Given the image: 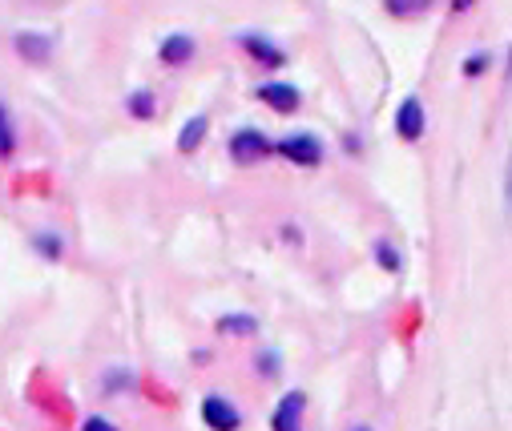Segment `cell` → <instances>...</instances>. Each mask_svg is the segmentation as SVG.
I'll return each instance as SVG.
<instances>
[{"mask_svg":"<svg viewBox=\"0 0 512 431\" xmlns=\"http://www.w3.org/2000/svg\"><path fill=\"white\" fill-rule=\"evenodd\" d=\"M303 411H307V395H303V391H287V395L275 403L271 431H303Z\"/></svg>","mask_w":512,"mask_h":431,"instance_id":"9c48e42d","label":"cell"},{"mask_svg":"<svg viewBox=\"0 0 512 431\" xmlns=\"http://www.w3.org/2000/svg\"><path fill=\"white\" fill-rule=\"evenodd\" d=\"M33 250H37L45 262H61L65 250H69V242H65L61 230H37V234H33Z\"/></svg>","mask_w":512,"mask_h":431,"instance_id":"5bb4252c","label":"cell"},{"mask_svg":"<svg viewBox=\"0 0 512 431\" xmlns=\"http://www.w3.org/2000/svg\"><path fill=\"white\" fill-rule=\"evenodd\" d=\"M492 61H496V57H492L488 49H476L472 57H464V77H468V81H476L480 73H488V69H492Z\"/></svg>","mask_w":512,"mask_h":431,"instance_id":"ac0fdd59","label":"cell"},{"mask_svg":"<svg viewBox=\"0 0 512 431\" xmlns=\"http://www.w3.org/2000/svg\"><path fill=\"white\" fill-rule=\"evenodd\" d=\"M81 431H121V427H117L109 415H89V419L81 423Z\"/></svg>","mask_w":512,"mask_h":431,"instance_id":"d6986e66","label":"cell"},{"mask_svg":"<svg viewBox=\"0 0 512 431\" xmlns=\"http://www.w3.org/2000/svg\"><path fill=\"white\" fill-rule=\"evenodd\" d=\"M351 431H371V427H351Z\"/></svg>","mask_w":512,"mask_h":431,"instance_id":"44dd1931","label":"cell"},{"mask_svg":"<svg viewBox=\"0 0 512 431\" xmlns=\"http://www.w3.org/2000/svg\"><path fill=\"white\" fill-rule=\"evenodd\" d=\"M125 113H130L134 121H154L158 117V93L154 89H134L130 97H125Z\"/></svg>","mask_w":512,"mask_h":431,"instance_id":"4fadbf2b","label":"cell"},{"mask_svg":"<svg viewBox=\"0 0 512 431\" xmlns=\"http://www.w3.org/2000/svg\"><path fill=\"white\" fill-rule=\"evenodd\" d=\"M226 154H230V162H234V166H242V170H246V166H259V162L275 158V141H271L263 129L242 125V129H234V133H230Z\"/></svg>","mask_w":512,"mask_h":431,"instance_id":"7a4b0ae2","label":"cell"},{"mask_svg":"<svg viewBox=\"0 0 512 431\" xmlns=\"http://www.w3.org/2000/svg\"><path fill=\"white\" fill-rule=\"evenodd\" d=\"M432 5H436V0H383V9H388L392 17H400V21H416V17H424Z\"/></svg>","mask_w":512,"mask_h":431,"instance_id":"9a60e30c","label":"cell"},{"mask_svg":"<svg viewBox=\"0 0 512 431\" xmlns=\"http://www.w3.org/2000/svg\"><path fill=\"white\" fill-rule=\"evenodd\" d=\"M275 154L283 162H291L295 170H319L323 158H327V141L319 133H311V129H295V133L275 141Z\"/></svg>","mask_w":512,"mask_h":431,"instance_id":"6da1fadb","label":"cell"},{"mask_svg":"<svg viewBox=\"0 0 512 431\" xmlns=\"http://www.w3.org/2000/svg\"><path fill=\"white\" fill-rule=\"evenodd\" d=\"M13 53L25 65H49L53 53H57V37L45 33V29H17L13 33Z\"/></svg>","mask_w":512,"mask_h":431,"instance_id":"5b68a950","label":"cell"},{"mask_svg":"<svg viewBox=\"0 0 512 431\" xmlns=\"http://www.w3.org/2000/svg\"><path fill=\"white\" fill-rule=\"evenodd\" d=\"M206 133H210V113H194V117H186L182 129H178V154H182V158L198 154V150H202V141H206Z\"/></svg>","mask_w":512,"mask_h":431,"instance_id":"8fae6325","label":"cell"},{"mask_svg":"<svg viewBox=\"0 0 512 431\" xmlns=\"http://www.w3.org/2000/svg\"><path fill=\"white\" fill-rule=\"evenodd\" d=\"M254 371H259V375H267V379H275V375L283 371V355H279L275 347H263L259 355H254Z\"/></svg>","mask_w":512,"mask_h":431,"instance_id":"e0dca14e","label":"cell"},{"mask_svg":"<svg viewBox=\"0 0 512 431\" xmlns=\"http://www.w3.org/2000/svg\"><path fill=\"white\" fill-rule=\"evenodd\" d=\"M371 258L383 274H404V250L392 242V238H375L371 242Z\"/></svg>","mask_w":512,"mask_h":431,"instance_id":"7c38bea8","label":"cell"},{"mask_svg":"<svg viewBox=\"0 0 512 431\" xmlns=\"http://www.w3.org/2000/svg\"><path fill=\"white\" fill-rule=\"evenodd\" d=\"M254 97H259L271 113H279V117H291V113H299V105H303V89L295 85V81H263V85H254Z\"/></svg>","mask_w":512,"mask_h":431,"instance_id":"52a82bcc","label":"cell"},{"mask_svg":"<svg viewBox=\"0 0 512 431\" xmlns=\"http://www.w3.org/2000/svg\"><path fill=\"white\" fill-rule=\"evenodd\" d=\"M392 125H396V137L408 141V146L424 141V133H428V105H424V97H420V93H408V97L396 105Z\"/></svg>","mask_w":512,"mask_h":431,"instance_id":"277c9868","label":"cell"},{"mask_svg":"<svg viewBox=\"0 0 512 431\" xmlns=\"http://www.w3.org/2000/svg\"><path fill=\"white\" fill-rule=\"evenodd\" d=\"M234 41H238V49H242L254 65H263V69H271V73H275V69H287V61H291V53H287L275 37H267V33H259V29H242Z\"/></svg>","mask_w":512,"mask_h":431,"instance_id":"3957f363","label":"cell"},{"mask_svg":"<svg viewBox=\"0 0 512 431\" xmlns=\"http://www.w3.org/2000/svg\"><path fill=\"white\" fill-rule=\"evenodd\" d=\"M158 61H162L166 69H186V65H194V61H198V37H190V33H166V37L158 41Z\"/></svg>","mask_w":512,"mask_h":431,"instance_id":"ba28073f","label":"cell"},{"mask_svg":"<svg viewBox=\"0 0 512 431\" xmlns=\"http://www.w3.org/2000/svg\"><path fill=\"white\" fill-rule=\"evenodd\" d=\"M198 411H202V423L210 431H242V411H238V403L230 395L210 391V395H202Z\"/></svg>","mask_w":512,"mask_h":431,"instance_id":"8992f818","label":"cell"},{"mask_svg":"<svg viewBox=\"0 0 512 431\" xmlns=\"http://www.w3.org/2000/svg\"><path fill=\"white\" fill-rule=\"evenodd\" d=\"M214 331L222 339H259L263 323H259V315H250V311H230V315L214 319Z\"/></svg>","mask_w":512,"mask_h":431,"instance_id":"30bf717a","label":"cell"},{"mask_svg":"<svg viewBox=\"0 0 512 431\" xmlns=\"http://www.w3.org/2000/svg\"><path fill=\"white\" fill-rule=\"evenodd\" d=\"M13 150H17V129H13L9 109L0 105V158H13Z\"/></svg>","mask_w":512,"mask_h":431,"instance_id":"2e32d148","label":"cell"},{"mask_svg":"<svg viewBox=\"0 0 512 431\" xmlns=\"http://www.w3.org/2000/svg\"><path fill=\"white\" fill-rule=\"evenodd\" d=\"M476 5H480V0H452V17H468Z\"/></svg>","mask_w":512,"mask_h":431,"instance_id":"ffe728a7","label":"cell"}]
</instances>
